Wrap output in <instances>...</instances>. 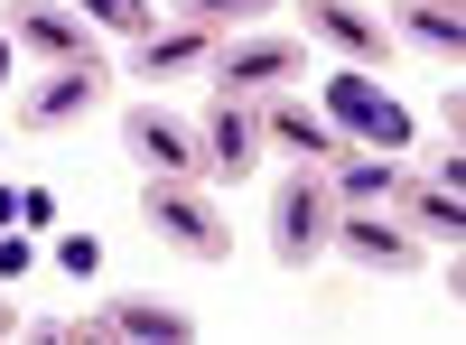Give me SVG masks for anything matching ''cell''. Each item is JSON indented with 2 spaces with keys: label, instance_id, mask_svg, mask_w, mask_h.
<instances>
[{
  "label": "cell",
  "instance_id": "cell-1",
  "mask_svg": "<svg viewBox=\"0 0 466 345\" xmlns=\"http://www.w3.org/2000/svg\"><path fill=\"white\" fill-rule=\"evenodd\" d=\"M140 224L159 234L168 252H187V261H224V215L197 197V178H149V197H140Z\"/></svg>",
  "mask_w": 466,
  "mask_h": 345
},
{
  "label": "cell",
  "instance_id": "cell-2",
  "mask_svg": "<svg viewBox=\"0 0 466 345\" xmlns=\"http://www.w3.org/2000/svg\"><path fill=\"white\" fill-rule=\"evenodd\" d=\"M327 122L355 140V149H410V112L373 85L364 66H345V75H327Z\"/></svg>",
  "mask_w": 466,
  "mask_h": 345
},
{
  "label": "cell",
  "instance_id": "cell-3",
  "mask_svg": "<svg viewBox=\"0 0 466 345\" xmlns=\"http://www.w3.org/2000/svg\"><path fill=\"white\" fill-rule=\"evenodd\" d=\"M0 28H10V47H28L37 66H103L94 56V19L56 10V0H0Z\"/></svg>",
  "mask_w": 466,
  "mask_h": 345
},
{
  "label": "cell",
  "instance_id": "cell-4",
  "mask_svg": "<svg viewBox=\"0 0 466 345\" xmlns=\"http://www.w3.org/2000/svg\"><path fill=\"white\" fill-rule=\"evenodd\" d=\"M327 234H336V187H327V168H299L280 187V206H270V252L280 261H318Z\"/></svg>",
  "mask_w": 466,
  "mask_h": 345
},
{
  "label": "cell",
  "instance_id": "cell-5",
  "mask_svg": "<svg viewBox=\"0 0 466 345\" xmlns=\"http://www.w3.org/2000/svg\"><path fill=\"white\" fill-rule=\"evenodd\" d=\"M355 271H382V280H401V271H420L430 261V243L410 234V224H382L373 206H336V234H327Z\"/></svg>",
  "mask_w": 466,
  "mask_h": 345
},
{
  "label": "cell",
  "instance_id": "cell-6",
  "mask_svg": "<svg viewBox=\"0 0 466 345\" xmlns=\"http://www.w3.org/2000/svg\"><path fill=\"white\" fill-rule=\"evenodd\" d=\"M206 75H215V94L252 103V94H280L289 75H308V56H299V37H233Z\"/></svg>",
  "mask_w": 466,
  "mask_h": 345
},
{
  "label": "cell",
  "instance_id": "cell-7",
  "mask_svg": "<svg viewBox=\"0 0 466 345\" xmlns=\"http://www.w3.org/2000/svg\"><path fill=\"white\" fill-rule=\"evenodd\" d=\"M299 37L336 47L345 66H364V75H382V56H392V28H382L373 10H355V0H299Z\"/></svg>",
  "mask_w": 466,
  "mask_h": 345
},
{
  "label": "cell",
  "instance_id": "cell-8",
  "mask_svg": "<svg viewBox=\"0 0 466 345\" xmlns=\"http://www.w3.org/2000/svg\"><path fill=\"white\" fill-rule=\"evenodd\" d=\"M94 103H103V66H47V75L19 94V131H37V140H47V131H75Z\"/></svg>",
  "mask_w": 466,
  "mask_h": 345
},
{
  "label": "cell",
  "instance_id": "cell-9",
  "mask_svg": "<svg viewBox=\"0 0 466 345\" xmlns=\"http://www.w3.org/2000/svg\"><path fill=\"white\" fill-rule=\"evenodd\" d=\"M122 149L149 168V178H206V149H197V122H177V112H131L122 122Z\"/></svg>",
  "mask_w": 466,
  "mask_h": 345
},
{
  "label": "cell",
  "instance_id": "cell-10",
  "mask_svg": "<svg viewBox=\"0 0 466 345\" xmlns=\"http://www.w3.org/2000/svg\"><path fill=\"white\" fill-rule=\"evenodd\" d=\"M197 149H206V178H224V187H243L252 168H261V122H252V103H215L206 112V131H197Z\"/></svg>",
  "mask_w": 466,
  "mask_h": 345
},
{
  "label": "cell",
  "instance_id": "cell-11",
  "mask_svg": "<svg viewBox=\"0 0 466 345\" xmlns=\"http://www.w3.org/2000/svg\"><path fill=\"white\" fill-rule=\"evenodd\" d=\"M252 122H261V140H270V149H289L299 168H327L336 149H345V140H336V122H327V112H308L299 94H270Z\"/></svg>",
  "mask_w": 466,
  "mask_h": 345
},
{
  "label": "cell",
  "instance_id": "cell-12",
  "mask_svg": "<svg viewBox=\"0 0 466 345\" xmlns=\"http://www.w3.org/2000/svg\"><path fill=\"white\" fill-rule=\"evenodd\" d=\"M327 187H336V206H392L410 178H401V149H336Z\"/></svg>",
  "mask_w": 466,
  "mask_h": 345
},
{
  "label": "cell",
  "instance_id": "cell-13",
  "mask_svg": "<svg viewBox=\"0 0 466 345\" xmlns=\"http://www.w3.org/2000/svg\"><path fill=\"white\" fill-rule=\"evenodd\" d=\"M103 327H112V345H197V318L177 309V299H112L103 309Z\"/></svg>",
  "mask_w": 466,
  "mask_h": 345
},
{
  "label": "cell",
  "instance_id": "cell-14",
  "mask_svg": "<svg viewBox=\"0 0 466 345\" xmlns=\"http://www.w3.org/2000/svg\"><path fill=\"white\" fill-rule=\"evenodd\" d=\"M206 66H215V28H197V19L131 37V75H206Z\"/></svg>",
  "mask_w": 466,
  "mask_h": 345
},
{
  "label": "cell",
  "instance_id": "cell-15",
  "mask_svg": "<svg viewBox=\"0 0 466 345\" xmlns=\"http://www.w3.org/2000/svg\"><path fill=\"white\" fill-rule=\"evenodd\" d=\"M392 28L410 37V47H430L439 66L466 56V19H457V0H392Z\"/></svg>",
  "mask_w": 466,
  "mask_h": 345
},
{
  "label": "cell",
  "instance_id": "cell-16",
  "mask_svg": "<svg viewBox=\"0 0 466 345\" xmlns=\"http://www.w3.org/2000/svg\"><path fill=\"white\" fill-rule=\"evenodd\" d=\"M401 206H410V234H420V243H448V252L466 243V206H457V187H448V178H410V187H401Z\"/></svg>",
  "mask_w": 466,
  "mask_h": 345
},
{
  "label": "cell",
  "instance_id": "cell-17",
  "mask_svg": "<svg viewBox=\"0 0 466 345\" xmlns=\"http://www.w3.org/2000/svg\"><path fill=\"white\" fill-rule=\"evenodd\" d=\"M75 19H94V28H112V37H149L159 19H149V0H75Z\"/></svg>",
  "mask_w": 466,
  "mask_h": 345
},
{
  "label": "cell",
  "instance_id": "cell-18",
  "mask_svg": "<svg viewBox=\"0 0 466 345\" xmlns=\"http://www.w3.org/2000/svg\"><path fill=\"white\" fill-rule=\"evenodd\" d=\"M177 10L197 19V28H252V19L280 10V0H177Z\"/></svg>",
  "mask_w": 466,
  "mask_h": 345
},
{
  "label": "cell",
  "instance_id": "cell-19",
  "mask_svg": "<svg viewBox=\"0 0 466 345\" xmlns=\"http://www.w3.org/2000/svg\"><path fill=\"white\" fill-rule=\"evenodd\" d=\"M19 336H28V345H112L103 318H28Z\"/></svg>",
  "mask_w": 466,
  "mask_h": 345
},
{
  "label": "cell",
  "instance_id": "cell-20",
  "mask_svg": "<svg viewBox=\"0 0 466 345\" xmlns=\"http://www.w3.org/2000/svg\"><path fill=\"white\" fill-rule=\"evenodd\" d=\"M56 271H66V280H94V271H103V243H94V234H66V243H56Z\"/></svg>",
  "mask_w": 466,
  "mask_h": 345
},
{
  "label": "cell",
  "instance_id": "cell-21",
  "mask_svg": "<svg viewBox=\"0 0 466 345\" xmlns=\"http://www.w3.org/2000/svg\"><path fill=\"white\" fill-rule=\"evenodd\" d=\"M28 261H37L28 234H0V280H28Z\"/></svg>",
  "mask_w": 466,
  "mask_h": 345
},
{
  "label": "cell",
  "instance_id": "cell-22",
  "mask_svg": "<svg viewBox=\"0 0 466 345\" xmlns=\"http://www.w3.org/2000/svg\"><path fill=\"white\" fill-rule=\"evenodd\" d=\"M10 224H19V187H0V234H10Z\"/></svg>",
  "mask_w": 466,
  "mask_h": 345
},
{
  "label": "cell",
  "instance_id": "cell-23",
  "mask_svg": "<svg viewBox=\"0 0 466 345\" xmlns=\"http://www.w3.org/2000/svg\"><path fill=\"white\" fill-rule=\"evenodd\" d=\"M19 327H28V318H19V309H10V299H0V336H19Z\"/></svg>",
  "mask_w": 466,
  "mask_h": 345
},
{
  "label": "cell",
  "instance_id": "cell-24",
  "mask_svg": "<svg viewBox=\"0 0 466 345\" xmlns=\"http://www.w3.org/2000/svg\"><path fill=\"white\" fill-rule=\"evenodd\" d=\"M0 85H10V28H0Z\"/></svg>",
  "mask_w": 466,
  "mask_h": 345
}]
</instances>
